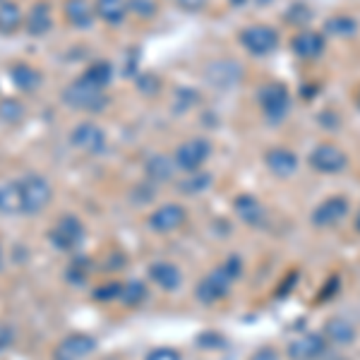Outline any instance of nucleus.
<instances>
[{
	"mask_svg": "<svg viewBox=\"0 0 360 360\" xmlns=\"http://www.w3.org/2000/svg\"><path fill=\"white\" fill-rule=\"evenodd\" d=\"M22 202H25V214H39L49 207L53 190H51L49 180L41 176H27L20 180Z\"/></svg>",
	"mask_w": 360,
	"mask_h": 360,
	"instance_id": "obj_3",
	"label": "nucleus"
},
{
	"mask_svg": "<svg viewBox=\"0 0 360 360\" xmlns=\"http://www.w3.org/2000/svg\"><path fill=\"white\" fill-rule=\"evenodd\" d=\"M147 360H180V353L173 351V348H154Z\"/></svg>",
	"mask_w": 360,
	"mask_h": 360,
	"instance_id": "obj_33",
	"label": "nucleus"
},
{
	"mask_svg": "<svg viewBox=\"0 0 360 360\" xmlns=\"http://www.w3.org/2000/svg\"><path fill=\"white\" fill-rule=\"evenodd\" d=\"M240 41L252 56H266L278 46V34L266 25H252L240 34Z\"/></svg>",
	"mask_w": 360,
	"mask_h": 360,
	"instance_id": "obj_6",
	"label": "nucleus"
},
{
	"mask_svg": "<svg viewBox=\"0 0 360 360\" xmlns=\"http://www.w3.org/2000/svg\"><path fill=\"white\" fill-rule=\"evenodd\" d=\"M346 214H348V200H346V197H329V200H324L322 205L315 209V214H312V221H315V226L327 229V226H336L341 219H346Z\"/></svg>",
	"mask_w": 360,
	"mask_h": 360,
	"instance_id": "obj_13",
	"label": "nucleus"
},
{
	"mask_svg": "<svg viewBox=\"0 0 360 360\" xmlns=\"http://www.w3.org/2000/svg\"><path fill=\"white\" fill-rule=\"evenodd\" d=\"M188 219V212H185L180 205H164L149 217V229L156 231V233H173Z\"/></svg>",
	"mask_w": 360,
	"mask_h": 360,
	"instance_id": "obj_10",
	"label": "nucleus"
},
{
	"mask_svg": "<svg viewBox=\"0 0 360 360\" xmlns=\"http://www.w3.org/2000/svg\"><path fill=\"white\" fill-rule=\"evenodd\" d=\"M149 278H152L159 288H164V291H176L180 286V281H183V274H180L178 266L171 262H154L149 266Z\"/></svg>",
	"mask_w": 360,
	"mask_h": 360,
	"instance_id": "obj_16",
	"label": "nucleus"
},
{
	"mask_svg": "<svg viewBox=\"0 0 360 360\" xmlns=\"http://www.w3.org/2000/svg\"><path fill=\"white\" fill-rule=\"evenodd\" d=\"M259 3H269V0H259Z\"/></svg>",
	"mask_w": 360,
	"mask_h": 360,
	"instance_id": "obj_39",
	"label": "nucleus"
},
{
	"mask_svg": "<svg viewBox=\"0 0 360 360\" xmlns=\"http://www.w3.org/2000/svg\"><path fill=\"white\" fill-rule=\"evenodd\" d=\"M356 229L360 231V212H358V219H356Z\"/></svg>",
	"mask_w": 360,
	"mask_h": 360,
	"instance_id": "obj_38",
	"label": "nucleus"
},
{
	"mask_svg": "<svg viewBox=\"0 0 360 360\" xmlns=\"http://www.w3.org/2000/svg\"><path fill=\"white\" fill-rule=\"evenodd\" d=\"M22 25V10L17 3H0V32L13 34Z\"/></svg>",
	"mask_w": 360,
	"mask_h": 360,
	"instance_id": "obj_26",
	"label": "nucleus"
},
{
	"mask_svg": "<svg viewBox=\"0 0 360 360\" xmlns=\"http://www.w3.org/2000/svg\"><path fill=\"white\" fill-rule=\"evenodd\" d=\"M25 118V103L17 98H3L0 101V120L8 125H15Z\"/></svg>",
	"mask_w": 360,
	"mask_h": 360,
	"instance_id": "obj_27",
	"label": "nucleus"
},
{
	"mask_svg": "<svg viewBox=\"0 0 360 360\" xmlns=\"http://www.w3.org/2000/svg\"><path fill=\"white\" fill-rule=\"evenodd\" d=\"M231 3H233V5H245L248 0H231Z\"/></svg>",
	"mask_w": 360,
	"mask_h": 360,
	"instance_id": "obj_37",
	"label": "nucleus"
},
{
	"mask_svg": "<svg viewBox=\"0 0 360 360\" xmlns=\"http://www.w3.org/2000/svg\"><path fill=\"white\" fill-rule=\"evenodd\" d=\"M240 274H243V262L240 257L233 255V257H229L221 266H217L212 274H207L197 283V298L202 303H219V300H224L229 295L231 283L238 281Z\"/></svg>",
	"mask_w": 360,
	"mask_h": 360,
	"instance_id": "obj_1",
	"label": "nucleus"
},
{
	"mask_svg": "<svg viewBox=\"0 0 360 360\" xmlns=\"http://www.w3.org/2000/svg\"><path fill=\"white\" fill-rule=\"evenodd\" d=\"M327 29L332 34H341V37H351V34H356V22L351 20V17H332V20L327 22Z\"/></svg>",
	"mask_w": 360,
	"mask_h": 360,
	"instance_id": "obj_29",
	"label": "nucleus"
},
{
	"mask_svg": "<svg viewBox=\"0 0 360 360\" xmlns=\"http://www.w3.org/2000/svg\"><path fill=\"white\" fill-rule=\"evenodd\" d=\"M96 348V341L86 334H70L58 344L56 348V358L60 360H82L89 356Z\"/></svg>",
	"mask_w": 360,
	"mask_h": 360,
	"instance_id": "obj_12",
	"label": "nucleus"
},
{
	"mask_svg": "<svg viewBox=\"0 0 360 360\" xmlns=\"http://www.w3.org/2000/svg\"><path fill=\"white\" fill-rule=\"evenodd\" d=\"M209 183H212L209 176H195V178H190L188 183H180V190H183V193H200V190L209 188Z\"/></svg>",
	"mask_w": 360,
	"mask_h": 360,
	"instance_id": "obj_31",
	"label": "nucleus"
},
{
	"mask_svg": "<svg viewBox=\"0 0 360 360\" xmlns=\"http://www.w3.org/2000/svg\"><path fill=\"white\" fill-rule=\"evenodd\" d=\"M56 360H60V358H56Z\"/></svg>",
	"mask_w": 360,
	"mask_h": 360,
	"instance_id": "obj_41",
	"label": "nucleus"
},
{
	"mask_svg": "<svg viewBox=\"0 0 360 360\" xmlns=\"http://www.w3.org/2000/svg\"><path fill=\"white\" fill-rule=\"evenodd\" d=\"M310 166L319 173H339L346 168V154L332 144H319L310 154Z\"/></svg>",
	"mask_w": 360,
	"mask_h": 360,
	"instance_id": "obj_11",
	"label": "nucleus"
},
{
	"mask_svg": "<svg viewBox=\"0 0 360 360\" xmlns=\"http://www.w3.org/2000/svg\"><path fill=\"white\" fill-rule=\"evenodd\" d=\"M63 101H65L70 108H77V111L96 113V111H103V108H106L108 96L103 94V89H98V86L84 82V79L79 77L63 89Z\"/></svg>",
	"mask_w": 360,
	"mask_h": 360,
	"instance_id": "obj_2",
	"label": "nucleus"
},
{
	"mask_svg": "<svg viewBox=\"0 0 360 360\" xmlns=\"http://www.w3.org/2000/svg\"><path fill=\"white\" fill-rule=\"evenodd\" d=\"M10 77H13L17 89L22 91H37L41 86V72L34 70L32 65H27V63H15L10 68Z\"/></svg>",
	"mask_w": 360,
	"mask_h": 360,
	"instance_id": "obj_19",
	"label": "nucleus"
},
{
	"mask_svg": "<svg viewBox=\"0 0 360 360\" xmlns=\"http://www.w3.org/2000/svg\"><path fill=\"white\" fill-rule=\"evenodd\" d=\"M127 5H130V13H137L142 17H152L156 13L154 0H130Z\"/></svg>",
	"mask_w": 360,
	"mask_h": 360,
	"instance_id": "obj_32",
	"label": "nucleus"
},
{
	"mask_svg": "<svg viewBox=\"0 0 360 360\" xmlns=\"http://www.w3.org/2000/svg\"><path fill=\"white\" fill-rule=\"evenodd\" d=\"M327 353V336L310 332L288 344V358L291 360H319Z\"/></svg>",
	"mask_w": 360,
	"mask_h": 360,
	"instance_id": "obj_8",
	"label": "nucleus"
},
{
	"mask_svg": "<svg viewBox=\"0 0 360 360\" xmlns=\"http://www.w3.org/2000/svg\"><path fill=\"white\" fill-rule=\"evenodd\" d=\"M205 3H207V0H178L180 8L190 10V13H197V10H202V8H205Z\"/></svg>",
	"mask_w": 360,
	"mask_h": 360,
	"instance_id": "obj_35",
	"label": "nucleus"
},
{
	"mask_svg": "<svg viewBox=\"0 0 360 360\" xmlns=\"http://www.w3.org/2000/svg\"><path fill=\"white\" fill-rule=\"evenodd\" d=\"M15 341V332H13V327H8V324H3L0 327V351L3 348H8L10 344Z\"/></svg>",
	"mask_w": 360,
	"mask_h": 360,
	"instance_id": "obj_34",
	"label": "nucleus"
},
{
	"mask_svg": "<svg viewBox=\"0 0 360 360\" xmlns=\"http://www.w3.org/2000/svg\"><path fill=\"white\" fill-rule=\"evenodd\" d=\"M0 214H5V217L25 214V202H22L20 180H15V183H3V185H0Z\"/></svg>",
	"mask_w": 360,
	"mask_h": 360,
	"instance_id": "obj_18",
	"label": "nucleus"
},
{
	"mask_svg": "<svg viewBox=\"0 0 360 360\" xmlns=\"http://www.w3.org/2000/svg\"><path fill=\"white\" fill-rule=\"evenodd\" d=\"M65 17L72 27L89 29L91 25H94L96 10L89 0H65Z\"/></svg>",
	"mask_w": 360,
	"mask_h": 360,
	"instance_id": "obj_15",
	"label": "nucleus"
},
{
	"mask_svg": "<svg viewBox=\"0 0 360 360\" xmlns=\"http://www.w3.org/2000/svg\"><path fill=\"white\" fill-rule=\"evenodd\" d=\"M209 154H212V144H209L207 139L197 137V139H190V142L180 144L176 156H173V161H176L178 168L193 173L197 168H202V164L209 159Z\"/></svg>",
	"mask_w": 360,
	"mask_h": 360,
	"instance_id": "obj_5",
	"label": "nucleus"
},
{
	"mask_svg": "<svg viewBox=\"0 0 360 360\" xmlns=\"http://www.w3.org/2000/svg\"><path fill=\"white\" fill-rule=\"evenodd\" d=\"M236 214L240 221H245L248 226H262L266 219L264 207L259 205V200H255L252 195H240L236 200Z\"/></svg>",
	"mask_w": 360,
	"mask_h": 360,
	"instance_id": "obj_17",
	"label": "nucleus"
},
{
	"mask_svg": "<svg viewBox=\"0 0 360 360\" xmlns=\"http://www.w3.org/2000/svg\"><path fill=\"white\" fill-rule=\"evenodd\" d=\"M94 10L106 25H120L125 20L127 10H130V5H127V0H96Z\"/></svg>",
	"mask_w": 360,
	"mask_h": 360,
	"instance_id": "obj_22",
	"label": "nucleus"
},
{
	"mask_svg": "<svg viewBox=\"0 0 360 360\" xmlns=\"http://www.w3.org/2000/svg\"><path fill=\"white\" fill-rule=\"evenodd\" d=\"M144 295H147V288H144V283L139 281H130L127 286H123V295H120V300L127 305H137L144 300Z\"/></svg>",
	"mask_w": 360,
	"mask_h": 360,
	"instance_id": "obj_28",
	"label": "nucleus"
},
{
	"mask_svg": "<svg viewBox=\"0 0 360 360\" xmlns=\"http://www.w3.org/2000/svg\"><path fill=\"white\" fill-rule=\"evenodd\" d=\"M252 360H278V353L274 348H259V351L252 356Z\"/></svg>",
	"mask_w": 360,
	"mask_h": 360,
	"instance_id": "obj_36",
	"label": "nucleus"
},
{
	"mask_svg": "<svg viewBox=\"0 0 360 360\" xmlns=\"http://www.w3.org/2000/svg\"><path fill=\"white\" fill-rule=\"evenodd\" d=\"M49 238L58 250L70 252V250H75L84 240V226L79 224L77 217H60L53 229H51Z\"/></svg>",
	"mask_w": 360,
	"mask_h": 360,
	"instance_id": "obj_4",
	"label": "nucleus"
},
{
	"mask_svg": "<svg viewBox=\"0 0 360 360\" xmlns=\"http://www.w3.org/2000/svg\"><path fill=\"white\" fill-rule=\"evenodd\" d=\"M173 168H176V161L166 159V156H152L147 161V176L154 183H164V180L173 178Z\"/></svg>",
	"mask_w": 360,
	"mask_h": 360,
	"instance_id": "obj_25",
	"label": "nucleus"
},
{
	"mask_svg": "<svg viewBox=\"0 0 360 360\" xmlns=\"http://www.w3.org/2000/svg\"><path fill=\"white\" fill-rule=\"evenodd\" d=\"M82 79H84V82L98 86V89H106V86L111 84V79H113V65H111V63H106V60L91 63V65L84 70Z\"/></svg>",
	"mask_w": 360,
	"mask_h": 360,
	"instance_id": "obj_24",
	"label": "nucleus"
},
{
	"mask_svg": "<svg viewBox=\"0 0 360 360\" xmlns=\"http://www.w3.org/2000/svg\"><path fill=\"white\" fill-rule=\"evenodd\" d=\"M120 295H123V286L120 283H103V286H98L94 291V298L96 300H118Z\"/></svg>",
	"mask_w": 360,
	"mask_h": 360,
	"instance_id": "obj_30",
	"label": "nucleus"
},
{
	"mask_svg": "<svg viewBox=\"0 0 360 360\" xmlns=\"http://www.w3.org/2000/svg\"><path fill=\"white\" fill-rule=\"evenodd\" d=\"M264 161H266V168H269V171L278 178L293 176L295 168H298V156H295L291 149H283V147L269 149L264 156Z\"/></svg>",
	"mask_w": 360,
	"mask_h": 360,
	"instance_id": "obj_14",
	"label": "nucleus"
},
{
	"mask_svg": "<svg viewBox=\"0 0 360 360\" xmlns=\"http://www.w3.org/2000/svg\"><path fill=\"white\" fill-rule=\"evenodd\" d=\"M259 103H262V111L269 120H281L283 115L291 108V94L283 84H266L262 91H259Z\"/></svg>",
	"mask_w": 360,
	"mask_h": 360,
	"instance_id": "obj_7",
	"label": "nucleus"
},
{
	"mask_svg": "<svg viewBox=\"0 0 360 360\" xmlns=\"http://www.w3.org/2000/svg\"><path fill=\"white\" fill-rule=\"evenodd\" d=\"M324 336L339 346H348L356 341V327L344 317H334V319H329L327 327H324Z\"/></svg>",
	"mask_w": 360,
	"mask_h": 360,
	"instance_id": "obj_20",
	"label": "nucleus"
},
{
	"mask_svg": "<svg viewBox=\"0 0 360 360\" xmlns=\"http://www.w3.org/2000/svg\"><path fill=\"white\" fill-rule=\"evenodd\" d=\"M51 27H53V17H51L49 3H37L27 17V32L32 37H44Z\"/></svg>",
	"mask_w": 360,
	"mask_h": 360,
	"instance_id": "obj_21",
	"label": "nucleus"
},
{
	"mask_svg": "<svg viewBox=\"0 0 360 360\" xmlns=\"http://www.w3.org/2000/svg\"><path fill=\"white\" fill-rule=\"evenodd\" d=\"M293 51L300 58H317L324 51V39L317 32H300L293 39Z\"/></svg>",
	"mask_w": 360,
	"mask_h": 360,
	"instance_id": "obj_23",
	"label": "nucleus"
},
{
	"mask_svg": "<svg viewBox=\"0 0 360 360\" xmlns=\"http://www.w3.org/2000/svg\"><path fill=\"white\" fill-rule=\"evenodd\" d=\"M358 106H360V94H358Z\"/></svg>",
	"mask_w": 360,
	"mask_h": 360,
	"instance_id": "obj_40",
	"label": "nucleus"
},
{
	"mask_svg": "<svg viewBox=\"0 0 360 360\" xmlns=\"http://www.w3.org/2000/svg\"><path fill=\"white\" fill-rule=\"evenodd\" d=\"M70 142L86 154H98L106 149V135H103V130L96 123L77 125L72 130V135H70Z\"/></svg>",
	"mask_w": 360,
	"mask_h": 360,
	"instance_id": "obj_9",
	"label": "nucleus"
}]
</instances>
